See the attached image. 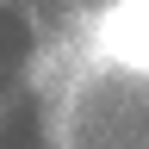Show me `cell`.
Returning a JSON list of instances; mask_svg holds the SVG:
<instances>
[{"instance_id": "1", "label": "cell", "mask_w": 149, "mask_h": 149, "mask_svg": "<svg viewBox=\"0 0 149 149\" xmlns=\"http://www.w3.org/2000/svg\"><path fill=\"white\" fill-rule=\"evenodd\" d=\"M100 50H106V62H118V68H130V74H143V0H118L106 19H100Z\"/></svg>"}]
</instances>
